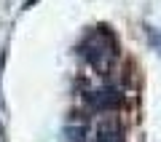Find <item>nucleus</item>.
<instances>
[{
    "instance_id": "1",
    "label": "nucleus",
    "mask_w": 161,
    "mask_h": 142,
    "mask_svg": "<svg viewBox=\"0 0 161 142\" xmlns=\"http://www.w3.org/2000/svg\"><path fill=\"white\" fill-rule=\"evenodd\" d=\"M83 57H86V62L92 67H97L99 73H105L115 62V57H118V43H115L113 32L105 30V27L89 32L86 40H83Z\"/></svg>"
},
{
    "instance_id": "2",
    "label": "nucleus",
    "mask_w": 161,
    "mask_h": 142,
    "mask_svg": "<svg viewBox=\"0 0 161 142\" xmlns=\"http://www.w3.org/2000/svg\"><path fill=\"white\" fill-rule=\"evenodd\" d=\"M94 142H124V129H121L115 121L102 123V129H99V134H97Z\"/></svg>"
},
{
    "instance_id": "3",
    "label": "nucleus",
    "mask_w": 161,
    "mask_h": 142,
    "mask_svg": "<svg viewBox=\"0 0 161 142\" xmlns=\"http://www.w3.org/2000/svg\"><path fill=\"white\" fill-rule=\"evenodd\" d=\"M92 105L94 107H113V105L121 102V94L115 89H105V91H97V94H92Z\"/></svg>"
},
{
    "instance_id": "4",
    "label": "nucleus",
    "mask_w": 161,
    "mask_h": 142,
    "mask_svg": "<svg viewBox=\"0 0 161 142\" xmlns=\"http://www.w3.org/2000/svg\"><path fill=\"white\" fill-rule=\"evenodd\" d=\"M145 38H148L150 48H153V51L161 57V30H156V27H148V30H145Z\"/></svg>"
}]
</instances>
